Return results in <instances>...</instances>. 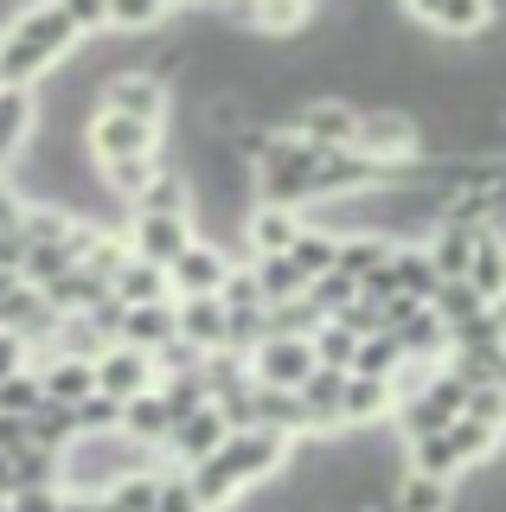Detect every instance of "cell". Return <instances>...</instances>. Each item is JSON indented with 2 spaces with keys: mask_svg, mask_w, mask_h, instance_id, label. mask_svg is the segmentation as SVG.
Segmentation results:
<instances>
[{
  "mask_svg": "<svg viewBox=\"0 0 506 512\" xmlns=\"http://www.w3.org/2000/svg\"><path fill=\"white\" fill-rule=\"evenodd\" d=\"M154 493H161V468H135V474H122L103 500L116 512H154Z\"/></svg>",
  "mask_w": 506,
  "mask_h": 512,
  "instance_id": "cell-36",
  "label": "cell"
},
{
  "mask_svg": "<svg viewBox=\"0 0 506 512\" xmlns=\"http://www.w3.org/2000/svg\"><path fill=\"white\" fill-rule=\"evenodd\" d=\"M26 442L45 448V455H65V448L77 442V416H71L65 404H52V397H45V404L26 416Z\"/></svg>",
  "mask_w": 506,
  "mask_h": 512,
  "instance_id": "cell-28",
  "label": "cell"
},
{
  "mask_svg": "<svg viewBox=\"0 0 506 512\" xmlns=\"http://www.w3.org/2000/svg\"><path fill=\"white\" fill-rule=\"evenodd\" d=\"M161 135L167 128H148V122H129V116H90L84 128V141H90V154H97V167H116V160H148V154H161Z\"/></svg>",
  "mask_w": 506,
  "mask_h": 512,
  "instance_id": "cell-5",
  "label": "cell"
},
{
  "mask_svg": "<svg viewBox=\"0 0 506 512\" xmlns=\"http://www.w3.org/2000/svg\"><path fill=\"white\" fill-rule=\"evenodd\" d=\"M391 410H398V391H391L385 378H346V397H340V429H378Z\"/></svg>",
  "mask_w": 506,
  "mask_h": 512,
  "instance_id": "cell-18",
  "label": "cell"
},
{
  "mask_svg": "<svg viewBox=\"0 0 506 512\" xmlns=\"http://www.w3.org/2000/svg\"><path fill=\"white\" fill-rule=\"evenodd\" d=\"M410 20L442 32V39H474V32H487L500 13L487 7V0H442V7H436V0H417V7H410Z\"/></svg>",
  "mask_w": 506,
  "mask_h": 512,
  "instance_id": "cell-10",
  "label": "cell"
},
{
  "mask_svg": "<svg viewBox=\"0 0 506 512\" xmlns=\"http://www.w3.org/2000/svg\"><path fill=\"white\" fill-rule=\"evenodd\" d=\"M33 128H39L33 90H0V173L20 167V154H26V141H33Z\"/></svg>",
  "mask_w": 506,
  "mask_h": 512,
  "instance_id": "cell-17",
  "label": "cell"
},
{
  "mask_svg": "<svg viewBox=\"0 0 506 512\" xmlns=\"http://www.w3.org/2000/svg\"><path fill=\"white\" fill-rule=\"evenodd\" d=\"M20 212H26V199H20V192H13L7 180H0V237L20 231Z\"/></svg>",
  "mask_w": 506,
  "mask_h": 512,
  "instance_id": "cell-48",
  "label": "cell"
},
{
  "mask_svg": "<svg viewBox=\"0 0 506 512\" xmlns=\"http://www.w3.org/2000/svg\"><path fill=\"white\" fill-rule=\"evenodd\" d=\"M0 180H7V173H0Z\"/></svg>",
  "mask_w": 506,
  "mask_h": 512,
  "instance_id": "cell-56",
  "label": "cell"
},
{
  "mask_svg": "<svg viewBox=\"0 0 506 512\" xmlns=\"http://www.w3.org/2000/svg\"><path fill=\"white\" fill-rule=\"evenodd\" d=\"M13 282H20V276H13V269H0V295H7V288H13Z\"/></svg>",
  "mask_w": 506,
  "mask_h": 512,
  "instance_id": "cell-53",
  "label": "cell"
},
{
  "mask_svg": "<svg viewBox=\"0 0 506 512\" xmlns=\"http://www.w3.org/2000/svg\"><path fill=\"white\" fill-rule=\"evenodd\" d=\"M173 13L161 7V0H116L109 7V32H148V26H167Z\"/></svg>",
  "mask_w": 506,
  "mask_h": 512,
  "instance_id": "cell-41",
  "label": "cell"
},
{
  "mask_svg": "<svg viewBox=\"0 0 506 512\" xmlns=\"http://www.w3.org/2000/svg\"><path fill=\"white\" fill-rule=\"evenodd\" d=\"M449 372L462 384H506V346H468L449 352Z\"/></svg>",
  "mask_w": 506,
  "mask_h": 512,
  "instance_id": "cell-34",
  "label": "cell"
},
{
  "mask_svg": "<svg viewBox=\"0 0 506 512\" xmlns=\"http://www.w3.org/2000/svg\"><path fill=\"white\" fill-rule=\"evenodd\" d=\"M391 512H455V480H430V474H398L391 487Z\"/></svg>",
  "mask_w": 506,
  "mask_h": 512,
  "instance_id": "cell-25",
  "label": "cell"
},
{
  "mask_svg": "<svg viewBox=\"0 0 506 512\" xmlns=\"http://www.w3.org/2000/svg\"><path fill=\"white\" fill-rule=\"evenodd\" d=\"M487 327H494V340L506 346V295H500V301H487Z\"/></svg>",
  "mask_w": 506,
  "mask_h": 512,
  "instance_id": "cell-50",
  "label": "cell"
},
{
  "mask_svg": "<svg viewBox=\"0 0 506 512\" xmlns=\"http://www.w3.org/2000/svg\"><path fill=\"white\" fill-rule=\"evenodd\" d=\"M97 512H116V506H109V500H97Z\"/></svg>",
  "mask_w": 506,
  "mask_h": 512,
  "instance_id": "cell-54",
  "label": "cell"
},
{
  "mask_svg": "<svg viewBox=\"0 0 506 512\" xmlns=\"http://www.w3.org/2000/svg\"><path fill=\"white\" fill-rule=\"evenodd\" d=\"M302 416H308V436H327V429H340V397H346V372H321L314 365L302 391Z\"/></svg>",
  "mask_w": 506,
  "mask_h": 512,
  "instance_id": "cell-19",
  "label": "cell"
},
{
  "mask_svg": "<svg viewBox=\"0 0 506 512\" xmlns=\"http://www.w3.org/2000/svg\"><path fill=\"white\" fill-rule=\"evenodd\" d=\"M0 500H13V461L0 455Z\"/></svg>",
  "mask_w": 506,
  "mask_h": 512,
  "instance_id": "cell-52",
  "label": "cell"
},
{
  "mask_svg": "<svg viewBox=\"0 0 506 512\" xmlns=\"http://www.w3.org/2000/svg\"><path fill=\"white\" fill-rule=\"evenodd\" d=\"M167 429H173V416H167V404H161V391H141V397H129L122 404V436H129L135 448H161L167 442Z\"/></svg>",
  "mask_w": 506,
  "mask_h": 512,
  "instance_id": "cell-23",
  "label": "cell"
},
{
  "mask_svg": "<svg viewBox=\"0 0 506 512\" xmlns=\"http://www.w3.org/2000/svg\"><path fill=\"white\" fill-rule=\"evenodd\" d=\"M295 237H302V212H282V205H257V212L244 218V244H250L244 263H257V256H289Z\"/></svg>",
  "mask_w": 506,
  "mask_h": 512,
  "instance_id": "cell-14",
  "label": "cell"
},
{
  "mask_svg": "<svg viewBox=\"0 0 506 512\" xmlns=\"http://www.w3.org/2000/svg\"><path fill=\"white\" fill-rule=\"evenodd\" d=\"M0 512H7V500H0Z\"/></svg>",
  "mask_w": 506,
  "mask_h": 512,
  "instance_id": "cell-55",
  "label": "cell"
},
{
  "mask_svg": "<svg viewBox=\"0 0 506 512\" xmlns=\"http://www.w3.org/2000/svg\"><path fill=\"white\" fill-rule=\"evenodd\" d=\"M404 372V346H398V333H372V340H359L353 352V365H346V378H398Z\"/></svg>",
  "mask_w": 506,
  "mask_h": 512,
  "instance_id": "cell-30",
  "label": "cell"
},
{
  "mask_svg": "<svg viewBox=\"0 0 506 512\" xmlns=\"http://www.w3.org/2000/svg\"><path fill=\"white\" fill-rule=\"evenodd\" d=\"M33 372L45 384V397H52V404H65V410H77L90 391H97V372H90L84 359H33Z\"/></svg>",
  "mask_w": 506,
  "mask_h": 512,
  "instance_id": "cell-21",
  "label": "cell"
},
{
  "mask_svg": "<svg viewBox=\"0 0 506 512\" xmlns=\"http://www.w3.org/2000/svg\"><path fill=\"white\" fill-rule=\"evenodd\" d=\"M417 148H423V122L410 116L404 103H366V109H359L353 154H366L372 167L404 173V167H417Z\"/></svg>",
  "mask_w": 506,
  "mask_h": 512,
  "instance_id": "cell-2",
  "label": "cell"
},
{
  "mask_svg": "<svg viewBox=\"0 0 506 512\" xmlns=\"http://www.w3.org/2000/svg\"><path fill=\"white\" fill-rule=\"evenodd\" d=\"M173 340V301H154V308H129L122 314V340L116 346H129V352H141V359H154Z\"/></svg>",
  "mask_w": 506,
  "mask_h": 512,
  "instance_id": "cell-22",
  "label": "cell"
},
{
  "mask_svg": "<svg viewBox=\"0 0 506 512\" xmlns=\"http://www.w3.org/2000/svg\"><path fill=\"white\" fill-rule=\"evenodd\" d=\"M231 269H237V256H231L225 244H212V237H193V244H186V256H173V263H167V295H173V301L218 295Z\"/></svg>",
  "mask_w": 506,
  "mask_h": 512,
  "instance_id": "cell-4",
  "label": "cell"
},
{
  "mask_svg": "<svg viewBox=\"0 0 506 512\" xmlns=\"http://www.w3.org/2000/svg\"><path fill=\"white\" fill-rule=\"evenodd\" d=\"M423 308H430V314L442 320V327H462V320H474V314H481V308H487V301H481V295H474V288H468V282H436V295H430V301H423Z\"/></svg>",
  "mask_w": 506,
  "mask_h": 512,
  "instance_id": "cell-35",
  "label": "cell"
},
{
  "mask_svg": "<svg viewBox=\"0 0 506 512\" xmlns=\"http://www.w3.org/2000/svg\"><path fill=\"white\" fill-rule=\"evenodd\" d=\"M218 301H225V314H263V288H257V276H250V263H237L225 276Z\"/></svg>",
  "mask_w": 506,
  "mask_h": 512,
  "instance_id": "cell-42",
  "label": "cell"
},
{
  "mask_svg": "<svg viewBox=\"0 0 506 512\" xmlns=\"http://www.w3.org/2000/svg\"><path fill=\"white\" fill-rule=\"evenodd\" d=\"M410 474L455 480V474H468V468H462V455L449 448V436H430V442H410Z\"/></svg>",
  "mask_w": 506,
  "mask_h": 512,
  "instance_id": "cell-37",
  "label": "cell"
},
{
  "mask_svg": "<svg viewBox=\"0 0 506 512\" xmlns=\"http://www.w3.org/2000/svg\"><path fill=\"white\" fill-rule=\"evenodd\" d=\"M7 32H20L26 45H39V52H52V58H71L77 52V32H71V13L65 7H26V13H13Z\"/></svg>",
  "mask_w": 506,
  "mask_h": 512,
  "instance_id": "cell-15",
  "label": "cell"
},
{
  "mask_svg": "<svg viewBox=\"0 0 506 512\" xmlns=\"http://www.w3.org/2000/svg\"><path fill=\"white\" fill-rule=\"evenodd\" d=\"M58 500H65L58 487H26V493H13V500H7V512H58Z\"/></svg>",
  "mask_w": 506,
  "mask_h": 512,
  "instance_id": "cell-46",
  "label": "cell"
},
{
  "mask_svg": "<svg viewBox=\"0 0 506 512\" xmlns=\"http://www.w3.org/2000/svg\"><path fill=\"white\" fill-rule=\"evenodd\" d=\"M65 13H71V32H77V39L109 26V7H97V0H65Z\"/></svg>",
  "mask_w": 506,
  "mask_h": 512,
  "instance_id": "cell-45",
  "label": "cell"
},
{
  "mask_svg": "<svg viewBox=\"0 0 506 512\" xmlns=\"http://www.w3.org/2000/svg\"><path fill=\"white\" fill-rule=\"evenodd\" d=\"M71 416H77V436H116V429H122V404L103 397V391H90Z\"/></svg>",
  "mask_w": 506,
  "mask_h": 512,
  "instance_id": "cell-40",
  "label": "cell"
},
{
  "mask_svg": "<svg viewBox=\"0 0 506 512\" xmlns=\"http://www.w3.org/2000/svg\"><path fill=\"white\" fill-rule=\"evenodd\" d=\"M462 416L481 423V429H494V436H506V384H468Z\"/></svg>",
  "mask_w": 506,
  "mask_h": 512,
  "instance_id": "cell-38",
  "label": "cell"
},
{
  "mask_svg": "<svg viewBox=\"0 0 506 512\" xmlns=\"http://www.w3.org/2000/svg\"><path fill=\"white\" fill-rule=\"evenodd\" d=\"M26 448V423L20 416H0V455H20Z\"/></svg>",
  "mask_w": 506,
  "mask_h": 512,
  "instance_id": "cell-49",
  "label": "cell"
},
{
  "mask_svg": "<svg viewBox=\"0 0 506 512\" xmlns=\"http://www.w3.org/2000/svg\"><path fill=\"white\" fill-rule=\"evenodd\" d=\"M334 244H340L334 231H321V224H308V218H302V237L289 244V263H295V276H302V282H321V276H334Z\"/></svg>",
  "mask_w": 506,
  "mask_h": 512,
  "instance_id": "cell-27",
  "label": "cell"
},
{
  "mask_svg": "<svg viewBox=\"0 0 506 512\" xmlns=\"http://www.w3.org/2000/svg\"><path fill=\"white\" fill-rule=\"evenodd\" d=\"M474 231H481V224H455V218H442L436 231L423 237V256H430L436 282H468V256H474Z\"/></svg>",
  "mask_w": 506,
  "mask_h": 512,
  "instance_id": "cell-13",
  "label": "cell"
},
{
  "mask_svg": "<svg viewBox=\"0 0 506 512\" xmlns=\"http://www.w3.org/2000/svg\"><path fill=\"white\" fill-rule=\"evenodd\" d=\"M289 448L295 442L270 436V429H231L199 468H186V480H193L205 512H225L244 487H263V480H276L282 468H289Z\"/></svg>",
  "mask_w": 506,
  "mask_h": 512,
  "instance_id": "cell-1",
  "label": "cell"
},
{
  "mask_svg": "<svg viewBox=\"0 0 506 512\" xmlns=\"http://www.w3.org/2000/svg\"><path fill=\"white\" fill-rule=\"evenodd\" d=\"M391 423H398V436H404V448H410V442H430V436H442V429H449L455 416L442 410L436 397H404V404L391 410Z\"/></svg>",
  "mask_w": 506,
  "mask_h": 512,
  "instance_id": "cell-31",
  "label": "cell"
},
{
  "mask_svg": "<svg viewBox=\"0 0 506 512\" xmlns=\"http://www.w3.org/2000/svg\"><path fill=\"white\" fill-rule=\"evenodd\" d=\"M327 320H340V327H346V333H353V340H372V333H385V314H378V308H372V301H366V295H359V301H353V308H340V314H327Z\"/></svg>",
  "mask_w": 506,
  "mask_h": 512,
  "instance_id": "cell-44",
  "label": "cell"
},
{
  "mask_svg": "<svg viewBox=\"0 0 506 512\" xmlns=\"http://www.w3.org/2000/svg\"><path fill=\"white\" fill-rule=\"evenodd\" d=\"M161 167H167V160H161V154H148V160H116V167H97V173H103V186L116 192V199H129V205H135L141 192L161 180Z\"/></svg>",
  "mask_w": 506,
  "mask_h": 512,
  "instance_id": "cell-33",
  "label": "cell"
},
{
  "mask_svg": "<svg viewBox=\"0 0 506 512\" xmlns=\"http://www.w3.org/2000/svg\"><path fill=\"white\" fill-rule=\"evenodd\" d=\"M167 84L161 71H109L97 84V109L103 116H129V122H148V128H167Z\"/></svg>",
  "mask_w": 506,
  "mask_h": 512,
  "instance_id": "cell-3",
  "label": "cell"
},
{
  "mask_svg": "<svg viewBox=\"0 0 506 512\" xmlns=\"http://www.w3.org/2000/svg\"><path fill=\"white\" fill-rule=\"evenodd\" d=\"M308 372H314L308 340H263L250 352V384H263V391H302Z\"/></svg>",
  "mask_w": 506,
  "mask_h": 512,
  "instance_id": "cell-6",
  "label": "cell"
},
{
  "mask_svg": "<svg viewBox=\"0 0 506 512\" xmlns=\"http://www.w3.org/2000/svg\"><path fill=\"white\" fill-rule=\"evenodd\" d=\"M109 295H116L122 308H154V301H173V295H167V269H154V263H135V256L116 269Z\"/></svg>",
  "mask_w": 506,
  "mask_h": 512,
  "instance_id": "cell-26",
  "label": "cell"
},
{
  "mask_svg": "<svg viewBox=\"0 0 506 512\" xmlns=\"http://www.w3.org/2000/svg\"><path fill=\"white\" fill-rule=\"evenodd\" d=\"M97 391L103 397H116V404H129V397H141V391H154V359H141V352H129V346H109L97 365Z\"/></svg>",
  "mask_w": 506,
  "mask_h": 512,
  "instance_id": "cell-11",
  "label": "cell"
},
{
  "mask_svg": "<svg viewBox=\"0 0 506 512\" xmlns=\"http://www.w3.org/2000/svg\"><path fill=\"white\" fill-rule=\"evenodd\" d=\"M225 301L218 295H193V301H173V340H186L193 352H225Z\"/></svg>",
  "mask_w": 506,
  "mask_h": 512,
  "instance_id": "cell-9",
  "label": "cell"
},
{
  "mask_svg": "<svg viewBox=\"0 0 506 512\" xmlns=\"http://www.w3.org/2000/svg\"><path fill=\"white\" fill-rule=\"evenodd\" d=\"M26 365H33V352L13 340V333H0V384H7L13 372H26Z\"/></svg>",
  "mask_w": 506,
  "mask_h": 512,
  "instance_id": "cell-47",
  "label": "cell"
},
{
  "mask_svg": "<svg viewBox=\"0 0 506 512\" xmlns=\"http://www.w3.org/2000/svg\"><path fill=\"white\" fill-rule=\"evenodd\" d=\"M250 276H257V288H263V308H289V301L308 295V282L295 276L289 256H257V263H250Z\"/></svg>",
  "mask_w": 506,
  "mask_h": 512,
  "instance_id": "cell-29",
  "label": "cell"
},
{
  "mask_svg": "<svg viewBox=\"0 0 506 512\" xmlns=\"http://www.w3.org/2000/svg\"><path fill=\"white\" fill-rule=\"evenodd\" d=\"M199 237V224L193 218H129V256L135 263H154V269H167L173 256H186V244Z\"/></svg>",
  "mask_w": 506,
  "mask_h": 512,
  "instance_id": "cell-7",
  "label": "cell"
},
{
  "mask_svg": "<svg viewBox=\"0 0 506 512\" xmlns=\"http://www.w3.org/2000/svg\"><path fill=\"white\" fill-rule=\"evenodd\" d=\"M385 282H391V295H404V301H430L436 295V269H430V256H423V244H391Z\"/></svg>",
  "mask_w": 506,
  "mask_h": 512,
  "instance_id": "cell-20",
  "label": "cell"
},
{
  "mask_svg": "<svg viewBox=\"0 0 506 512\" xmlns=\"http://www.w3.org/2000/svg\"><path fill=\"white\" fill-rule=\"evenodd\" d=\"M468 288H474L481 301H500V295H506V231H500V224H481V231H474Z\"/></svg>",
  "mask_w": 506,
  "mask_h": 512,
  "instance_id": "cell-16",
  "label": "cell"
},
{
  "mask_svg": "<svg viewBox=\"0 0 506 512\" xmlns=\"http://www.w3.org/2000/svg\"><path fill=\"white\" fill-rule=\"evenodd\" d=\"M244 416H250V429H270V436H282V442L308 436V416H302V397L295 391H263V384H250Z\"/></svg>",
  "mask_w": 506,
  "mask_h": 512,
  "instance_id": "cell-12",
  "label": "cell"
},
{
  "mask_svg": "<svg viewBox=\"0 0 506 512\" xmlns=\"http://www.w3.org/2000/svg\"><path fill=\"white\" fill-rule=\"evenodd\" d=\"M58 512H97V500H84V493H65V500H58Z\"/></svg>",
  "mask_w": 506,
  "mask_h": 512,
  "instance_id": "cell-51",
  "label": "cell"
},
{
  "mask_svg": "<svg viewBox=\"0 0 506 512\" xmlns=\"http://www.w3.org/2000/svg\"><path fill=\"white\" fill-rule=\"evenodd\" d=\"M231 436V423H225V416H218L212 404H205V410H193V416H180V423H173L167 429V455H173V474H186V468H199V461L205 455H212V448L218 442H225Z\"/></svg>",
  "mask_w": 506,
  "mask_h": 512,
  "instance_id": "cell-8",
  "label": "cell"
},
{
  "mask_svg": "<svg viewBox=\"0 0 506 512\" xmlns=\"http://www.w3.org/2000/svg\"><path fill=\"white\" fill-rule=\"evenodd\" d=\"M129 212H135V218H193V186H186L180 167H161V180L141 192Z\"/></svg>",
  "mask_w": 506,
  "mask_h": 512,
  "instance_id": "cell-24",
  "label": "cell"
},
{
  "mask_svg": "<svg viewBox=\"0 0 506 512\" xmlns=\"http://www.w3.org/2000/svg\"><path fill=\"white\" fill-rule=\"evenodd\" d=\"M154 512H205V506H199L193 480L173 474V468H161V493H154Z\"/></svg>",
  "mask_w": 506,
  "mask_h": 512,
  "instance_id": "cell-43",
  "label": "cell"
},
{
  "mask_svg": "<svg viewBox=\"0 0 506 512\" xmlns=\"http://www.w3.org/2000/svg\"><path fill=\"white\" fill-rule=\"evenodd\" d=\"M39 404H45V384H39L33 365H26V372H13L7 384H0V416H20V423H26V416H33Z\"/></svg>",
  "mask_w": 506,
  "mask_h": 512,
  "instance_id": "cell-39",
  "label": "cell"
},
{
  "mask_svg": "<svg viewBox=\"0 0 506 512\" xmlns=\"http://www.w3.org/2000/svg\"><path fill=\"white\" fill-rule=\"evenodd\" d=\"M442 436H449V448H455V455H462V468H487V461L500 455V442H506V436H494V429L468 423V416H455V423L442 429Z\"/></svg>",
  "mask_w": 506,
  "mask_h": 512,
  "instance_id": "cell-32",
  "label": "cell"
}]
</instances>
